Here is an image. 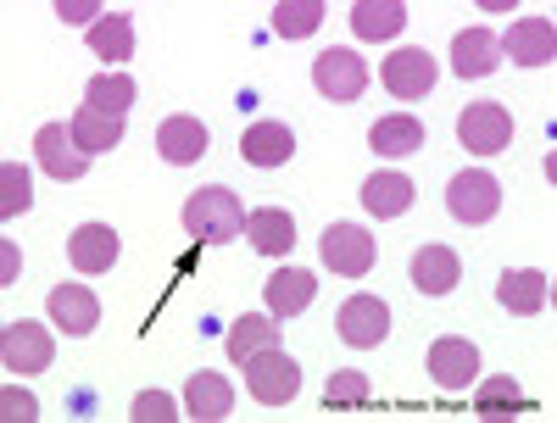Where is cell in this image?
I'll use <instances>...</instances> for the list:
<instances>
[{"mask_svg": "<svg viewBox=\"0 0 557 423\" xmlns=\"http://www.w3.org/2000/svg\"><path fill=\"white\" fill-rule=\"evenodd\" d=\"M184 234L201 246H228L235 234H246V207L235 190H223V184H207L184 201Z\"/></svg>", "mask_w": 557, "mask_h": 423, "instance_id": "1", "label": "cell"}, {"mask_svg": "<svg viewBox=\"0 0 557 423\" xmlns=\"http://www.w3.org/2000/svg\"><path fill=\"white\" fill-rule=\"evenodd\" d=\"M318 257L330 273L341 278H362L368 268L380 262V246H374V234H368L362 223H330L323 228V240H318Z\"/></svg>", "mask_w": 557, "mask_h": 423, "instance_id": "2", "label": "cell"}, {"mask_svg": "<svg viewBox=\"0 0 557 423\" xmlns=\"http://www.w3.org/2000/svg\"><path fill=\"white\" fill-rule=\"evenodd\" d=\"M246 368V390L262 401V407H285L296 390H301V362L296 357H285L278 346H268V351H257L251 362H240Z\"/></svg>", "mask_w": 557, "mask_h": 423, "instance_id": "3", "label": "cell"}, {"mask_svg": "<svg viewBox=\"0 0 557 423\" xmlns=\"http://www.w3.org/2000/svg\"><path fill=\"white\" fill-rule=\"evenodd\" d=\"M446 212H451L457 223H469V228L491 223V217L502 212V184H496V173H485V167L457 173V178L446 184Z\"/></svg>", "mask_w": 557, "mask_h": 423, "instance_id": "4", "label": "cell"}, {"mask_svg": "<svg viewBox=\"0 0 557 423\" xmlns=\"http://www.w3.org/2000/svg\"><path fill=\"white\" fill-rule=\"evenodd\" d=\"M457 139H462V151H474V157H502L513 146V112L496 107V101H474L457 117Z\"/></svg>", "mask_w": 557, "mask_h": 423, "instance_id": "5", "label": "cell"}, {"mask_svg": "<svg viewBox=\"0 0 557 423\" xmlns=\"http://www.w3.org/2000/svg\"><path fill=\"white\" fill-rule=\"evenodd\" d=\"M57 357V340L45 323H7V335H0V362L7 373H45Z\"/></svg>", "mask_w": 557, "mask_h": 423, "instance_id": "6", "label": "cell"}, {"mask_svg": "<svg viewBox=\"0 0 557 423\" xmlns=\"http://www.w3.org/2000/svg\"><path fill=\"white\" fill-rule=\"evenodd\" d=\"M335 328H341V340H346L351 351H368V346H380V340L391 335V307H385L380 296H346Z\"/></svg>", "mask_w": 557, "mask_h": 423, "instance_id": "7", "label": "cell"}, {"mask_svg": "<svg viewBox=\"0 0 557 423\" xmlns=\"http://www.w3.org/2000/svg\"><path fill=\"white\" fill-rule=\"evenodd\" d=\"M312 84H318V96L323 101H357L362 89H368V62L357 51H323L312 62Z\"/></svg>", "mask_w": 557, "mask_h": 423, "instance_id": "8", "label": "cell"}, {"mask_svg": "<svg viewBox=\"0 0 557 423\" xmlns=\"http://www.w3.org/2000/svg\"><path fill=\"white\" fill-rule=\"evenodd\" d=\"M34 157H39V167L51 173L57 184H73V178L89 173V151H78V139H73L67 123H45L34 134Z\"/></svg>", "mask_w": 557, "mask_h": 423, "instance_id": "9", "label": "cell"}, {"mask_svg": "<svg viewBox=\"0 0 557 423\" xmlns=\"http://www.w3.org/2000/svg\"><path fill=\"white\" fill-rule=\"evenodd\" d=\"M474 373H480V346H474V340L441 335V340L430 346V380H435L441 390H469Z\"/></svg>", "mask_w": 557, "mask_h": 423, "instance_id": "10", "label": "cell"}, {"mask_svg": "<svg viewBox=\"0 0 557 423\" xmlns=\"http://www.w3.org/2000/svg\"><path fill=\"white\" fill-rule=\"evenodd\" d=\"M380 78H385V89L396 101H424L435 89V57L430 51H391Z\"/></svg>", "mask_w": 557, "mask_h": 423, "instance_id": "11", "label": "cell"}, {"mask_svg": "<svg viewBox=\"0 0 557 423\" xmlns=\"http://www.w3.org/2000/svg\"><path fill=\"white\" fill-rule=\"evenodd\" d=\"M240 157L251 162V167H285L290 157H296V134H290V123H278V117H262V123H251L246 134H240Z\"/></svg>", "mask_w": 557, "mask_h": 423, "instance_id": "12", "label": "cell"}, {"mask_svg": "<svg viewBox=\"0 0 557 423\" xmlns=\"http://www.w3.org/2000/svg\"><path fill=\"white\" fill-rule=\"evenodd\" d=\"M157 151H162V162H173V167L201 162V157H207V123L190 117V112H173L168 123H157Z\"/></svg>", "mask_w": 557, "mask_h": 423, "instance_id": "13", "label": "cell"}, {"mask_svg": "<svg viewBox=\"0 0 557 423\" xmlns=\"http://www.w3.org/2000/svg\"><path fill=\"white\" fill-rule=\"evenodd\" d=\"M502 51L513 57L519 67H552V57H557V28H552V17H519L513 28H507Z\"/></svg>", "mask_w": 557, "mask_h": 423, "instance_id": "14", "label": "cell"}, {"mask_svg": "<svg viewBox=\"0 0 557 423\" xmlns=\"http://www.w3.org/2000/svg\"><path fill=\"white\" fill-rule=\"evenodd\" d=\"M407 278H412V290H424V296H451L457 290V278H462V257L451 251V246H424L412 257V268H407Z\"/></svg>", "mask_w": 557, "mask_h": 423, "instance_id": "15", "label": "cell"}, {"mask_svg": "<svg viewBox=\"0 0 557 423\" xmlns=\"http://www.w3.org/2000/svg\"><path fill=\"white\" fill-rule=\"evenodd\" d=\"M451 67H457V78H491L502 67V39L491 28L451 34Z\"/></svg>", "mask_w": 557, "mask_h": 423, "instance_id": "16", "label": "cell"}, {"mask_svg": "<svg viewBox=\"0 0 557 423\" xmlns=\"http://www.w3.org/2000/svg\"><path fill=\"white\" fill-rule=\"evenodd\" d=\"M496 301L513 312V318H535L552 301V278L541 268H513V273L496 278Z\"/></svg>", "mask_w": 557, "mask_h": 423, "instance_id": "17", "label": "cell"}, {"mask_svg": "<svg viewBox=\"0 0 557 423\" xmlns=\"http://www.w3.org/2000/svg\"><path fill=\"white\" fill-rule=\"evenodd\" d=\"M262 301H268V312H273L278 323H285V318H296V312H307V307L318 301V278H312L307 268H278V273L268 278Z\"/></svg>", "mask_w": 557, "mask_h": 423, "instance_id": "18", "label": "cell"}, {"mask_svg": "<svg viewBox=\"0 0 557 423\" xmlns=\"http://www.w3.org/2000/svg\"><path fill=\"white\" fill-rule=\"evenodd\" d=\"M45 312L57 318L62 335H89V328L101 323V301L89 296L84 285H57L51 296H45Z\"/></svg>", "mask_w": 557, "mask_h": 423, "instance_id": "19", "label": "cell"}, {"mask_svg": "<svg viewBox=\"0 0 557 423\" xmlns=\"http://www.w3.org/2000/svg\"><path fill=\"white\" fill-rule=\"evenodd\" d=\"M412 201H418V190H412V178L401 167H380L362 184V207L374 217H401V212H412Z\"/></svg>", "mask_w": 557, "mask_h": 423, "instance_id": "20", "label": "cell"}, {"mask_svg": "<svg viewBox=\"0 0 557 423\" xmlns=\"http://www.w3.org/2000/svg\"><path fill=\"white\" fill-rule=\"evenodd\" d=\"M184 407H190L196 423H218L235 412V385L223 380V373H190V385H184Z\"/></svg>", "mask_w": 557, "mask_h": 423, "instance_id": "21", "label": "cell"}, {"mask_svg": "<svg viewBox=\"0 0 557 423\" xmlns=\"http://www.w3.org/2000/svg\"><path fill=\"white\" fill-rule=\"evenodd\" d=\"M246 240H251L262 257H290V251H296V217H290L285 207L246 212Z\"/></svg>", "mask_w": 557, "mask_h": 423, "instance_id": "22", "label": "cell"}, {"mask_svg": "<svg viewBox=\"0 0 557 423\" xmlns=\"http://www.w3.org/2000/svg\"><path fill=\"white\" fill-rule=\"evenodd\" d=\"M67 262L78 273H107L117 262V234L107 223H78L73 240H67Z\"/></svg>", "mask_w": 557, "mask_h": 423, "instance_id": "23", "label": "cell"}, {"mask_svg": "<svg viewBox=\"0 0 557 423\" xmlns=\"http://www.w3.org/2000/svg\"><path fill=\"white\" fill-rule=\"evenodd\" d=\"M368 146H374V157H385V162H401V157H412L418 146H424V123L407 117V112H391V117L374 123Z\"/></svg>", "mask_w": 557, "mask_h": 423, "instance_id": "24", "label": "cell"}, {"mask_svg": "<svg viewBox=\"0 0 557 423\" xmlns=\"http://www.w3.org/2000/svg\"><path fill=\"white\" fill-rule=\"evenodd\" d=\"M268 346H285V340H278V318L273 312H246V318H235V328H228V346L223 351L235 357V362H251Z\"/></svg>", "mask_w": 557, "mask_h": 423, "instance_id": "25", "label": "cell"}, {"mask_svg": "<svg viewBox=\"0 0 557 423\" xmlns=\"http://www.w3.org/2000/svg\"><path fill=\"white\" fill-rule=\"evenodd\" d=\"M401 28H407L401 0H357L351 7V34L357 39H396Z\"/></svg>", "mask_w": 557, "mask_h": 423, "instance_id": "26", "label": "cell"}, {"mask_svg": "<svg viewBox=\"0 0 557 423\" xmlns=\"http://www.w3.org/2000/svg\"><path fill=\"white\" fill-rule=\"evenodd\" d=\"M67 128H73V139H78V151H89V157L112 151L117 139H123V117H112V112H96V107H78V112L67 117Z\"/></svg>", "mask_w": 557, "mask_h": 423, "instance_id": "27", "label": "cell"}, {"mask_svg": "<svg viewBox=\"0 0 557 423\" xmlns=\"http://www.w3.org/2000/svg\"><path fill=\"white\" fill-rule=\"evenodd\" d=\"M84 39H89V51H96L101 62H128L134 57V23L123 12H107Z\"/></svg>", "mask_w": 557, "mask_h": 423, "instance_id": "28", "label": "cell"}, {"mask_svg": "<svg viewBox=\"0 0 557 423\" xmlns=\"http://www.w3.org/2000/svg\"><path fill=\"white\" fill-rule=\"evenodd\" d=\"M134 96H139V84H134L128 73H101V78L84 84V107L112 112V117H123V112L134 107Z\"/></svg>", "mask_w": 557, "mask_h": 423, "instance_id": "29", "label": "cell"}, {"mask_svg": "<svg viewBox=\"0 0 557 423\" xmlns=\"http://www.w3.org/2000/svg\"><path fill=\"white\" fill-rule=\"evenodd\" d=\"M318 28H323V0H278V7H273V34L307 39Z\"/></svg>", "mask_w": 557, "mask_h": 423, "instance_id": "30", "label": "cell"}, {"mask_svg": "<svg viewBox=\"0 0 557 423\" xmlns=\"http://www.w3.org/2000/svg\"><path fill=\"white\" fill-rule=\"evenodd\" d=\"M34 207V184L23 162H0V217H23Z\"/></svg>", "mask_w": 557, "mask_h": 423, "instance_id": "31", "label": "cell"}, {"mask_svg": "<svg viewBox=\"0 0 557 423\" xmlns=\"http://www.w3.org/2000/svg\"><path fill=\"white\" fill-rule=\"evenodd\" d=\"M535 401L519 390V380H507V373H491L485 380V390H480V412L485 418H496V412H530Z\"/></svg>", "mask_w": 557, "mask_h": 423, "instance_id": "32", "label": "cell"}, {"mask_svg": "<svg viewBox=\"0 0 557 423\" xmlns=\"http://www.w3.org/2000/svg\"><path fill=\"white\" fill-rule=\"evenodd\" d=\"M368 396H374V385H368V373H357V368L330 373V385H323V407H368Z\"/></svg>", "mask_w": 557, "mask_h": 423, "instance_id": "33", "label": "cell"}, {"mask_svg": "<svg viewBox=\"0 0 557 423\" xmlns=\"http://www.w3.org/2000/svg\"><path fill=\"white\" fill-rule=\"evenodd\" d=\"M128 418H134V423H173V418H178V401H173L168 390H139L134 407H128Z\"/></svg>", "mask_w": 557, "mask_h": 423, "instance_id": "34", "label": "cell"}, {"mask_svg": "<svg viewBox=\"0 0 557 423\" xmlns=\"http://www.w3.org/2000/svg\"><path fill=\"white\" fill-rule=\"evenodd\" d=\"M0 418H7V423H34L39 418V401L12 385V390H0Z\"/></svg>", "mask_w": 557, "mask_h": 423, "instance_id": "35", "label": "cell"}, {"mask_svg": "<svg viewBox=\"0 0 557 423\" xmlns=\"http://www.w3.org/2000/svg\"><path fill=\"white\" fill-rule=\"evenodd\" d=\"M57 17H62V23H89V28H96L107 12H101V7H84V0H62V7H57Z\"/></svg>", "mask_w": 557, "mask_h": 423, "instance_id": "36", "label": "cell"}, {"mask_svg": "<svg viewBox=\"0 0 557 423\" xmlns=\"http://www.w3.org/2000/svg\"><path fill=\"white\" fill-rule=\"evenodd\" d=\"M17 273H23V251L12 246V240H0V285H17Z\"/></svg>", "mask_w": 557, "mask_h": 423, "instance_id": "37", "label": "cell"}]
</instances>
